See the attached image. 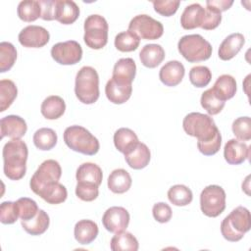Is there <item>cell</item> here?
<instances>
[{"label":"cell","instance_id":"6da1fadb","mask_svg":"<svg viewBox=\"0 0 251 251\" xmlns=\"http://www.w3.org/2000/svg\"><path fill=\"white\" fill-rule=\"evenodd\" d=\"M3 170L5 176L12 180H19L24 177L26 172V160L28 149L21 138L8 141L2 151Z\"/></svg>","mask_w":251,"mask_h":251},{"label":"cell","instance_id":"7a4b0ae2","mask_svg":"<svg viewBox=\"0 0 251 251\" xmlns=\"http://www.w3.org/2000/svg\"><path fill=\"white\" fill-rule=\"evenodd\" d=\"M251 228V216L247 208L238 206L233 209L221 223V232L225 239L236 242L243 238Z\"/></svg>","mask_w":251,"mask_h":251},{"label":"cell","instance_id":"3957f363","mask_svg":"<svg viewBox=\"0 0 251 251\" xmlns=\"http://www.w3.org/2000/svg\"><path fill=\"white\" fill-rule=\"evenodd\" d=\"M182 127L188 135L196 137L197 142L209 141L221 133L211 116L199 112L187 114L182 121Z\"/></svg>","mask_w":251,"mask_h":251},{"label":"cell","instance_id":"277c9868","mask_svg":"<svg viewBox=\"0 0 251 251\" xmlns=\"http://www.w3.org/2000/svg\"><path fill=\"white\" fill-rule=\"evenodd\" d=\"M75 93L83 104H93L99 98V75L97 71L90 67H82L75 75Z\"/></svg>","mask_w":251,"mask_h":251},{"label":"cell","instance_id":"5b68a950","mask_svg":"<svg viewBox=\"0 0 251 251\" xmlns=\"http://www.w3.org/2000/svg\"><path fill=\"white\" fill-rule=\"evenodd\" d=\"M63 137L66 145L75 152L92 156L99 151L100 144L98 139L81 126H68L64 131Z\"/></svg>","mask_w":251,"mask_h":251},{"label":"cell","instance_id":"8992f818","mask_svg":"<svg viewBox=\"0 0 251 251\" xmlns=\"http://www.w3.org/2000/svg\"><path fill=\"white\" fill-rule=\"evenodd\" d=\"M180 55L189 63H198L208 60L212 55V45L200 34H187L177 43Z\"/></svg>","mask_w":251,"mask_h":251},{"label":"cell","instance_id":"52a82bcc","mask_svg":"<svg viewBox=\"0 0 251 251\" xmlns=\"http://www.w3.org/2000/svg\"><path fill=\"white\" fill-rule=\"evenodd\" d=\"M85 44L91 49H101L108 42V23L104 17L94 14L88 16L84 21Z\"/></svg>","mask_w":251,"mask_h":251},{"label":"cell","instance_id":"ba28073f","mask_svg":"<svg viewBox=\"0 0 251 251\" xmlns=\"http://www.w3.org/2000/svg\"><path fill=\"white\" fill-rule=\"evenodd\" d=\"M62 176L60 164L53 159H48L42 162L37 170L32 175L29 186L30 189L38 195V193L46 186L58 182Z\"/></svg>","mask_w":251,"mask_h":251},{"label":"cell","instance_id":"9c48e42d","mask_svg":"<svg viewBox=\"0 0 251 251\" xmlns=\"http://www.w3.org/2000/svg\"><path fill=\"white\" fill-rule=\"evenodd\" d=\"M200 209L210 218L220 216L226 209V192L223 187L216 184L206 186L200 194Z\"/></svg>","mask_w":251,"mask_h":251},{"label":"cell","instance_id":"30bf717a","mask_svg":"<svg viewBox=\"0 0 251 251\" xmlns=\"http://www.w3.org/2000/svg\"><path fill=\"white\" fill-rule=\"evenodd\" d=\"M128 30L136 34L141 39L155 40L164 33V26L161 22L152 17L141 14L133 17L128 24Z\"/></svg>","mask_w":251,"mask_h":251},{"label":"cell","instance_id":"8fae6325","mask_svg":"<svg viewBox=\"0 0 251 251\" xmlns=\"http://www.w3.org/2000/svg\"><path fill=\"white\" fill-rule=\"evenodd\" d=\"M51 56L60 65H75L82 58V48L75 40L58 42L52 46Z\"/></svg>","mask_w":251,"mask_h":251},{"label":"cell","instance_id":"7c38bea8","mask_svg":"<svg viewBox=\"0 0 251 251\" xmlns=\"http://www.w3.org/2000/svg\"><path fill=\"white\" fill-rule=\"evenodd\" d=\"M129 220L130 216L126 209L120 206H113L105 211L102 217V224L108 231L116 233L126 230L128 226Z\"/></svg>","mask_w":251,"mask_h":251},{"label":"cell","instance_id":"4fadbf2b","mask_svg":"<svg viewBox=\"0 0 251 251\" xmlns=\"http://www.w3.org/2000/svg\"><path fill=\"white\" fill-rule=\"evenodd\" d=\"M18 39L24 47L41 48L49 42L50 34L43 26L31 25L25 26L20 31Z\"/></svg>","mask_w":251,"mask_h":251},{"label":"cell","instance_id":"5bb4252c","mask_svg":"<svg viewBox=\"0 0 251 251\" xmlns=\"http://www.w3.org/2000/svg\"><path fill=\"white\" fill-rule=\"evenodd\" d=\"M0 130L1 139L5 136H8L12 139H19L25 134L27 126L25 121L20 116L9 115L1 119Z\"/></svg>","mask_w":251,"mask_h":251},{"label":"cell","instance_id":"9a60e30c","mask_svg":"<svg viewBox=\"0 0 251 251\" xmlns=\"http://www.w3.org/2000/svg\"><path fill=\"white\" fill-rule=\"evenodd\" d=\"M250 156V147L238 139H229L224 147L225 160L229 165H240Z\"/></svg>","mask_w":251,"mask_h":251},{"label":"cell","instance_id":"2e32d148","mask_svg":"<svg viewBox=\"0 0 251 251\" xmlns=\"http://www.w3.org/2000/svg\"><path fill=\"white\" fill-rule=\"evenodd\" d=\"M184 66L176 60L167 62L159 72V78L166 86H176L184 76Z\"/></svg>","mask_w":251,"mask_h":251},{"label":"cell","instance_id":"e0dca14e","mask_svg":"<svg viewBox=\"0 0 251 251\" xmlns=\"http://www.w3.org/2000/svg\"><path fill=\"white\" fill-rule=\"evenodd\" d=\"M132 84L123 83L114 78H110L105 86V94L113 104H124L131 96Z\"/></svg>","mask_w":251,"mask_h":251},{"label":"cell","instance_id":"ac0fdd59","mask_svg":"<svg viewBox=\"0 0 251 251\" xmlns=\"http://www.w3.org/2000/svg\"><path fill=\"white\" fill-rule=\"evenodd\" d=\"M244 43L245 37L243 36V34L239 32L229 34L223 40L219 47L218 55L220 59L223 61H228L232 59L238 54Z\"/></svg>","mask_w":251,"mask_h":251},{"label":"cell","instance_id":"d6986e66","mask_svg":"<svg viewBox=\"0 0 251 251\" xmlns=\"http://www.w3.org/2000/svg\"><path fill=\"white\" fill-rule=\"evenodd\" d=\"M79 16V8L72 0H55V20L63 25L74 24Z\"/></svg>","mask_w":251,"mask_h":251},{"label":"cell","instance_id":"ffe728a7","mask_svg":"<svg viewBox=\"0 0 251 251\" xmlns=\"http://www.w3.org/2000/svg\"><path fill=\"white\" fill-rule=\"evenodd\" d=\"M126 164L133 170H141L147 167L151 159V153L146 144L138 142L130 151L124 154Z\"/></svg>","mask_w":251,"mask_h":251},{"label":"cell","instance_id":"44dd1931","mask_svg":"<svg viewBox=\"0 0 251 251\" xmlns=\"http://www.w3.org/2000/svg\"><path fill=\"white\" fill-rule=\"evenodd\" d=\"M205 17V9L198 3L186 6L180 16V25L184 29L201 27Z\"/></svg>","mask_w":251,"mask_h":251},{"label":"cell","instance_id":"7402d4cb","mask_svg":"<svg viewBox=\"0 0 251 251\" xmlns=\"http://www.w3.org/2000/svg\"><path fill=\"white\" fill-rule=\"evenodd\" d=\"M136 75V65L131 58H122L118 60L113 68L112 78L117 81L132 84Z\"/></svg>","mask_w":251,"mask_h":251},{"label":"cell","instance_id":"603a6c76","mask_svg":"<svg viewBox=\"0 0 251 251\" xmlns=\"http://www.w3.org/2000/svg\"><path fill=\"white\" fill-rule=\"evenodd\" d=\"M99 232L98 226L91 220H80L78 221L74 228V234L75 240L82 244H90L97 237Z\"/></svg>","mask_w":251,"mask_h":251},{"label":"cell","instance_id":"cb8c5ba5","mask_svg":"<svg viewBox=\"0 0 251 251\" xmlns=\"http://www.w3.org/2000/svg\"><path fill=\"white\" fill-rule=\"evenodd\" d=\"M141 64L149 69L158 67L165 59V50L160 44H146L139 52Z\"/></svg>","mask_w":251,"mask_h":251},{"label":"cell","instance_id":"d4e9b609","mask_svg":"<svg viewBox=\"0 0 251 251\" xmlns=\"http://www.w3.org/2000/svg\"><path fill=\"white\" fill-rule=\"evenodd\" d=\"M75 178L77 182L95 184L99 186L102 183L103 178L102 170L98 165L94 163H83L77 168Z\"/></svg>","mask_w":251,"mask_h":251},{"label":"cell","instance_id":"484cf974","mask_svg":"<svg viewBox=\"0 0 251 251\" xmlns=\"http://www.w3.org/2000/svg\"><path fill=\"white\" fill-rule=\"evenodd\" d=\"M132 183L129 173L124 169L114 170L108 177V188L116 194H123L130 188Z\"/></svg>","mask_w":251,"mask_h":251},{"label":"cell","instance_id":"4316f807","mask_svg":"<svg viewBox=\"0 0 251 251\" xmlns=\"http://www.w3.org/2000/svg\"><path fill=\"white\" fill-rule=\"evenodd\" d=\"M66 110V103L64 99L58 95H51L46 97L40 107L42 116L47 120H57L61 118Z\"/></svg>","mask_w":251,"mask_h":251},{"label":"cell","instance_id":"83f0119b","mask_svg":"<svg viewBox=\"0 0 251 251\" xmlns=\"http://www.w3.org/2000/svg\"><path fill=\"white\" fill-rule=\"evenodd\" d=\"M114 145L123 154L127 153L139 142L136 133L127 127H121L114 133Z\"/></svg>","mask_w":251,"mask_h":251},{"label":"cell","instance_id":"f1b7e54d","mask_svg":"<svg viewBox=\"0 0 251 251\" xmlns=\"http://www.w3.org/2000/svg\"><path fill=\"white\" fill-rule=\"evenodd\" d=\"M216 95L223 101L231 99L236 92V81L235 78L230 75H220L212 87Z\"/></svg>","mask_w":251,"mask_h":251},{"label":"cell","instance_id":"f546056e","mask_svg":"<svg viewBox=\"0 0 251 251\" xmlns=\"http://www.w3.org/2000/svg\"><path fill=\"white\" fill-rule=\"evenodd\" d=\"M23 228L30 235H40L49 227L50 219L48 214L43 210H38L37 214L30 220L21 222Z\"/></svg>","mask_w":251,"mask_h":251},{"label":"cell","instance_id":"4dcf8cb0","mask_svg":"<svg viewBox=\"0 0 251 251\" xmlns=\"http://www.w3.org/2000/svg\"><path fill=\"white\" fill-rule=\"evenodd\" d=\"M110 247L113 251H137L138 241L130 232L123 230L116 232L110 241Z\"/></svg>","mask_w":251,"mask_h":251},{"label":"cell","instance_id":"1f68e13d","mask_svg":"<svg viewBox=\"0 0 251 251\" xmlns=\"http://www.w3.org/2000/svg\"><path fill=\"white\" fill-rule=\"evenodd\" d=\"M38 196H40L49 204L57 205L66 201L68 197V191L67 188L58 181L44 187L38 193Z\"/></svg>","mask_w":251,"mask_h":251},{"label":"cell","instance_id":"d6a6232c","mask_svg":"<svg viewBox=\"0 0 251 251\" xmlns=\"http://www.w3.org/2000/svg\"><path fill=\"white\" fill-rule=\"evenodd\" d=\"M32 140L37 149L48 151L55 147L58 137L54 129L49 127H41L34 132Z\"/></svg>","mask_w":251,"mask_h":251},{"label":"cell","instance_id":"836d02e7","mask_svg":"<svg viewBox=\"0 0 251 251\" xmlns=\"http://www.w3.org/2000/svg\"><path fill=\"white\" fill-rule=\"evenodd\" d=\"M17 13L22 21L31 23L41 18V5L39 1L24 0L19 3Z\"/></svg>","mask_w":251,"mask_h":251},{"label":"cell","instance_id":"e575fe53","mask_svg":"<svg viewBox=\"0 0 251 251\" xmlns=\"http://www.w3.org/2000/svg\"><path fill=\"white\" fill-rule=\"evenodd\" d=\"M169 201L175 206H186L191 203L193 199V194L190 188L183 184L173 185L168 190Z\"/></svg>","mask_w":251,"mask_h":251},{"label":"cell","instance_id":"d590c367","mask_svg":"<svg viewBox=\"0 0 251 251\" xmlns=\"http://www.w3.org/2000/svg\"><path fill=\"white\" fill-rule=\"evenodd\" d=\"M18 95V88L11 79L0 80V112L6 111Z\"/></svg>","mask_w":251,"mask_h":251},{"label":"cell","instance_id":"8d00e7d4","mask_svg":"<svg viewBox=\"0 0 251 251\" xmlns=\"http://www.w3.org/2000/svg\"><path fill=\"white\" fill-rule=\"evenodd\" d=\"M140 43V38L129 31L128 29L126 31H122L118 33L115 37V47L121 52H131L138 48Z\"/></svg>","mask_w":251,"mask_h":251},{"label":"cell","instance_id":"74e56055","mask_svg":"<svg viewBox=\"0 0 251 251\" xmlns=\"http://www.w3.org/2000/svg\"><path fill=\"white\" fill-rule=\"evenodd\" d=\"M200 103L209 115L214 116L219 114L224 109L226 102L220 99L212 88H209L202 93Z\"/></svg>","mask_w":251,"mask_h":251},{"label":"cell","instance_id":"f35d334b","mask_svg":"<svg viewBox=\"0 0 251 251\" xmlns=\"http://www.w3.org/2000/svg\"><path fill=\"white\" fill-rule=\"evenodd\" d=\"M17 60V50L11 42L0 43V73L10 71Z\"/></svg>","mask_w":251,"mask_h":251},{"label":"cell","instance_id":"ab89813d","mask_svg":"<svg viewBox=\"0 0 251 251\" xmlns=\"http://www.w3.org/2000/svg\"><path fill=\"white\" fill-rule=\"evenodd\" d=\"M212 78V73L206 66H195L190 69L189 80L195 87L207 86Z\"/></svg>","mask_w":251,"mask_h":251},{"label":"cell","instance_id":"60d3db41","mask_svg":"<svg viewBox=\"0 0 251 251\" xmlns=\"http://www.w3.org/2000/svg\"><path fill=\"white\" fill-rule=\"evenodd\" d=\"M231 129L238 140L248 141L251 139V120L249 117H239L232 123Z\"/></svg>","mask_w":251,"mask_h":251},{"label":"cell","instance_id":"b9f144b4","mask_svg":"<svg viewBox=\"0 0 251 251\" xmlns=\"http://www.w3.org/2000/svg\"><path fill=\"white\" fill-rule=\"evenodd\" d=\"M18 212H19V218L22 221H27L32 219L38 212V206L34 200L27 197H22L19 198L16 201Z\"/></svg>","mask_w":251,"mask_h":251},{"label":"cell","instance_id":"7bdbcfd3","mask_svg":"<svg viewBox=\"0 0 251 251\" xmlns=\"http://www.w3.org/2000/svg\"><path fill=\"white\" fill-rule=\"evenodd\" d=\"M19 218V212L16 202L5 201L0 205V222L4 225H12Z\"/></svg>","mask_w":251,"mask_h":251},{"label":"cell","instance_id":"ee69618b","mask_svg":"<svg viewBox=\"0 0 251 251\" xmlns=\"http://www.w3.org/2000/svg\"><path fill=\"white\" fill-rule=\"evenodd\" d=\"M99 186L95 184L77 182L75 186V195L82 201L91 202L99 195Z\"/></svg>","mask_w":251,"mask_h":251},{"label":"cell","instance_id":"f6af8a7d","mask_svg":"<svg viewBox=\"0 0 251 251\" xmlns=\"http://www.w3.org/2000/svg\"><path fill=\"white\" fill-rule=\"evenodd\" d=\"M222 22V13L217 9L207 6L205 9V17L201 28L206 30H212L219 26Z\"/></svg>","mask_w":251,"mask_h":251},{"label":"cell","instance_id":"bcb514c9","mask_svg":"<svg viewBox=\"0 0 251 251\" xmlns=\"http://www.w3.org/2000/svg\"><path fill=\"white\" fill-rule=\"evenodd\" d=\"M153 7L155 12L160 14L161 16L164 17H171L177 11L180 2L179 1H168V0H163V1H153L152 2Z\"/></svg>","mask_w":251,"mask_h":251},{"label":"cell","instance_id":"7dc6e473","mask_svg":"<svg viewBox=\"0 0 251 251\" xmlns=\"http://www.w3.org/2000/svg\"><path fill=\"white\" fill-rule=\"evenodd\" d=\"M152 214L154 219L161 223V224H165L168 223L173 216V211L171 209V207L165 203V202H158L156 204H154L153 208H152Z\"/></svg>","mask_w":251,"mask_h":251},{"label":"cell","instance_id":"c3c4849f","mask_svg":"<svg viewBox=\"0 0 251 251\" xmlns=\"http://www.w3.org/2000/svg\"><path fill=\"white\" fill-rule=\"evenodd\" d=\"M222 144V135L219 133L213 139L206 142H197L198 150L205 156L215 155L221 148Z\"/></svg>","mask_w":251,"mask_h":251},{"label":"cell","instance_id":"681fc988","mask_svg":"<svg viewBox=\"0 0 251 251\" xmlns=\"http://www.w3.org/2000/svg\"><path fill=\"white\" fill-rule=\"evenodd\" d=\"M41 19L44 21L55 20V0H41Z\"/></svg>","mask_w":251,"mask_h":251},{"label":"cell","instance_id":"f907efd6","mask_svg":"<svg viewBox=\"0 0 251 251\" xmlns=\"http://www.w3.org/2000/svg\"><path fill=\"white\" fill-rule=\"evenodd\" d=\"M233 4V1H226V0H207L206 6H211L221 13L224 11L228 10Z\"/></svg>","mask_w":251,"mask_h":251}]
</instances>
